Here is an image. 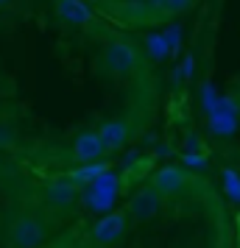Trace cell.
Listing matches in <instances>:
<instances>
[{"instance_id":"8","label":"cell","mask_w":240,"mask_h":248,"mask_svg":"<svg viewBox=\"0 0 240 248\" xmlns=\"http://www.w3.org/2000/svg\"><path fill=\"white\" fill-rule=\"evenodd\" d=\"M42 198H45L50 206H67L79 198V187L73 181H53L42 190Z\"/></svg>"},{"instance_id":"6","label":"cell","mask_w":240,"mask_h":248,"mask_svg":"<svg viewBox=\"0 0 240 248\" xmlns=\"http://www.w3.org/2000/svg\"><path fill=\"white\" fill-rule=\"evenodd\" d=\"M184 181H187V176H184L182 170L162 168V170L154 173V179H151V190H157L160 195H176V192L184 187Z\"/></svg>"},{"instance_id":"11","label":"cell","mask_w":240,"mask_h":248,"mask_svg":"<svg viewBox=\"0 0 240 248\" xmlns=\"http://www.w3.org/2000/svg\"><path fill=\"white\" fill-rule=\"evenodd\" d=\"M195 0H162V12L165 14H182L193 6Z\"/></svg>"},{"instance_id":"1","label":"cell","mask_w":240,"mask_h":248,"mask_svg":"<svg viewBox=\"0 0 240 248\" xmlns=\"http://www.w3.org/2000/svg\"><path fill=\"white\" fill-rule=\"evenodd\" d=\"M128 223H131V212L128 209H117V212H109L106 217H101L98 223L92 226L90 240L95 248H114L128 232Z\"/></svg>"},{"instance_id":"10","label":"cell","mask_w":240,"mask_h":248,"mask_svg":"<svg viewBox=\"0 0 240 248\" xmlns=\"http://www.w3.org/2000/svg\"><path fill=\"white\" fill-rule=\"evenodd\" d=\"M103 170H106V165H98V162H90L87 168H81V170H73V179H76V181H92L95 176H101Z\"/></svg>"},{"instance_id":"9","label":"cell","mask_w":240,"mask_h":248,"mask_svg":"<svg viewBox=\"0 0 240 248\" xmlns=\"http://www.w3.org/2000/svg\"><path fill=\"white\" fill-rule=\"evenodd\" d=\"M59 17H64V20L73 23V25H87L90 23L87 9H84L81 3H76V0H59Z\"/></svg>"},{"instance_id":"7","label":"cell","mask_w":240,"mask_h":248,"mask_svg":"<svg viewBox=\"0 0 240 248\" xmlns=\"http://www.w3.org/2000/svg\"><path fill=\"white\" fill-rule=\"evenodd\" d=\"M160 206H162V195L157 190H148V192H140L137 198L128 203V212H131V217L151 220V217H157Z\"/></svg>"},{"instance_id":"2","label":"cell","mask_w":240,"mask_h":248,"mask_svg":"<svg viewBox=\"0 0 240 248\" xmlns=\"http://www.w3.org/2000/svg\"><path fill=\"white\" fill-rule=\"evenodd\" d=\"M103 62H106V67L112 70V73L128 76V73H134L140 67L143 59H140V53L128 42H109L106 53H103Z\"/></svg>"},{"instance_id":"12","label":"cell","mask_w":240,"mask_h":248,"mask_svg":"<svg viewBox=\"0 0 240 248\" xmlns=\"http://www.w3.org/2000/svg\"><path fill=\"white\" fill-rule=\"evenodd\" d=\"M224 179H226L229 192H235V198H240V181H238V176H235L232 170H224Z\"/></svg>"},{"instance_id":"5","label":"cell","mask_w":240,"mask_h":248,"mask_svg":"<svg viewBox=\"0 0 240 248\" xmlns=\"http://www.w3.org/2000/svg\"><path fill=\"white\" fill-rule=\"evenodd\" d=\"M98 131H101L103 142H106V148H109V154H112V151H120V148H126L128 140H131V125H128V120H123V117L103 120Z\"/></svg>"},{"instance_id":"3","label":"cell","mask_w":240,"mask_h":248,"mask_svg":"<svg viewBox=\"0 0 240 248\" xmlns=\"http://www.w3.org/2000/svg\"><path fill=\"white\" fill-rule=\"evenodd\" d=\"M109 154V148L103 142L101 131H84V134L76 137L73 142V159L81 162V165H90V162H98Z\"/></svg>"},{"instance_id":"4","label":"cell","mask_w":240,"mask_h":248,"mask_svg":"<svg viewBox=\"0 0 240 248\" xmlns=\"http://www.w3.org/2000/svg\"><path fill=\"white\" fill-rule=\"evenodd\" d=\"M12 240L17 248H36L42 240H45V223L39 217H31L25 215L17 223L12 226Z\"/></svg>"}]
</instances>
